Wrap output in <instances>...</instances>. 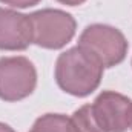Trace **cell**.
Instances as JSON below:
<instances>
[{"label":"cell","instance_id":"10","mask_svg":"<svg viewBox=\"0 0 132 132\" xmlns=\"http://www.w3.org/2000/svg\"><path fill=\"white\" fill-rule=\"evenodd\" d=\"M59 3H63L68 6H78V5H83L86 0H57Z\"/></svg>","mask_w":132,"mask_h":132},{"label":"cell","instance_id":"2","mask_svg":"<svg viewBox=\"0 0 132 132\" xmlns=\"http://www.w3.org/2000/svg\"><path fill=\"white\" fill-rule=\"evenodd\" d=\"M78 46L89 52L103 68L120 65L128 54V40L123 32L109 25H89L78 38Z\"/></svg>","mask_w":132,"mask_h":132},{"label":"cell","instance_id":"4","mask_svg":"<svg viewBox=\"0 0 132 132\" xmlns=\"http://www.w3.org/2000/svg\"><path fill=\"white\" fill-rule=\"evenodd\" d=\"M37 86V71L26 57L0 59V98L3 101H20L29 97Z\"/></svg>","mask_w":132,"mask_h":132},{"label":"cell","instance_id":"8","mask_svg":"<svg viewBox=\"0 0 132 132\" xmlns=\"http://www.w3.org/2000/svg\"><path fill=\"white\" fill-rule=\"evenodd\" d=\"M71 120H72L77 132H106L97 121L91 104H85V106L78 108L72 114Z\"/></svg>","mask_w":132,"mask_h":132},{"label":"cell","instance_id":"12","mask_svg":"<svg viewBox=\"0 0 132 132\" xmlns=\"http://www.w3.org/2000/svg\"><path fill=\"white\" fill-rule=\"evenodd\" d=\"M131 129H132V126H131Z\"/></svg>","mask_w":132,"mask_h":132},{"label":"cell","instance_id":"1","mask_svg":"<svg viewBox=\"0 0 132 132\" xmlns=\"http://www.w3.org/2000/svg\"><path fill=\"white\" fill-rule=\"evenodd\" d=\"M103 66L78 45L62 52L55 62V81L74 97H88L100 86Z\"/></svg>","mask_w":132,"mask_h":132},{"label":"cell","instance_id":"7","mask_svg":"<svg viewBox=\"0 0 132 132\" xmlns=\"http://www.w3.org/2000/svg\"><path fill=\"white\" fill-rule=\"evenodd\" d=\"M29 132H77L72 120L63 114H45L34 121Z\"/></svg>","mask_w":132,"mask_h":132},{"label":"cell","instance_id":"5","mask_svg":"<svg viewBox=\"0 0 132 132\" xmlns=\"http://www.w3.org/2000/svg\"><path fill=\"white\" fill-rule=\"evenodd\" d=\"M92 112L106 132H126L132 126V100L115 91H103L94 100Z\"/></svg>","mask_w":132,"mask_h":132},{"label":"cell","instance_id":"3","mask_svg":"<svg viewBox=\"0 0 132 132\" xmlns=\"http://www.w3.org/2000/svg\"><path fill=\"white\" fill-rule=\"evenodd\" d=\"M32 26V43L45 49H62L75 35L74 17L62 9L45 8L29 14Z\"/></svg>","mask_w":132,"mask_h":132},{"label":"cell","instance_id":"9","mask_svg":"<svg viewBox=\"0 0 132 132\" xmlns=\"http://www.w3.org/2000/svg\"><path fill=\"white\" fill-rule=\"evenodd\" d=\"M0 2L12 8H29V6L40 3V0H0Z\"/></svg>","mask_w":132,"mask_h":132},{"label":"cell","instance_id":"6","mask_svg":"<svg viewBox=\"0 0 132 132\" xmlns=\"http://www.w3.org/2000/svg\"><path fill=\"white\" fill-rule=\"evenodd\" d=\"M32 43L31 19L14 9L0 8V49L25 51Z\"/></svg>","mask_w":132,"mask_h":132},{"label":"cell","instance_id":"11","mask_svg":"<svg viewBox=\"0 0 132 132\" xmlns=\"http://www.w3.org/2000/svg\"><path fill=\"white\" fill-rule=\"evenodd\" d=\"M0 132H15L11 126H8V125H5V123H0Z\"/></svg>","mask_w":132,"mask_h":132}]
</instances>
